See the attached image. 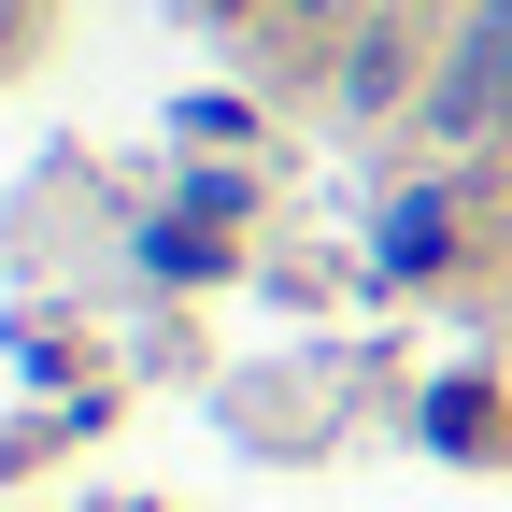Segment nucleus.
<instances>
[{
  "mask_svg": "<svg viewBox=\"0 0 512 512\" xmlns=\"http://www.w3.org/2000/svg\"><path fill=\"white\" fill-rule=\"evenodd\" d=\"M299 15H342V0H299Z\"/></svg>",
  "mask_w": 512,
  "mask_h": 512,
  "instance_id": "7ed1b4c3",
  "label": "nucleus"
},
{
  "mask_svg": "<svg viewBox=\"0 0 512 512\" xmlns=\"http://www.w3.org/2000/svg\"><path fill=\"white\" fill-rule=\"evenodd\" d=\"M214 15H242V0H214Z\"/></svg>",
  "mask_w": 512,
  "mask_h": 512,
  "instance_id": "20e7f679",
  "label": "nucleus"
},
{
  "mask_svg": "<svg viewBox=\"0 0 512 512\" xmlns=\"http://www.w3.org/2000/svg\"><path fill=\"white\" fill-rule=\"evenodd\" d=\"M15 43H29V0H0V57H15Z\"/></svg>",
  "mask_w": 512,
  "mask_h": 512,
  "instance_id": "f03ea898",
  "label": "nucleus"
},
{
  "mask_svg": "<svg viewBox=\"0 0 512 512\" xmlns=\"http://www.w3.org/2000/svg\"><path fill=\"white\" fill-rule=\"evenodd\" d=\"M427 128H441V143H470V128H512V0H484V15H470V43L441 57Z\"/></svg>",
  "mask_w": 512,
  "mask_h": 512,
  "instance_id": "f257e3e1",
  "label": "nucleus"
}]
</instances>
